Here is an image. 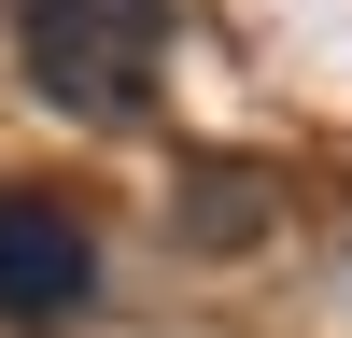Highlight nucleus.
<instances>
[{
  "mask_svg": "<svg viewBox=\"0 0 352 338\" xmlns=\"http://www.w3.org/2000/svg\"><path fill=\"white\" fill-rule=\"evenodd\" d=\"M28 56V99H56L71 127H113V113L155 99V56H169V0H0Z\"/></svg>",
  "mask_w": 352,
  "mask_h": 338,
  "instance_id": "1",
  "label": "nucleus"
},
{
  "mask_svg": "<svg viewBox=\"0 0 352 338\" xmlns=\"http://www.w3.org/2000/svg\"><path fill=\"white\" fill-rule=\"evenodd\" d=\"M99 296V240L56 197H0V324H71Z\"/></svg>",
  "mask_w": 352,
  "mask_h": 338,
  "instance_id": "2",
  "label": "nucleus"
}]
</instances>
